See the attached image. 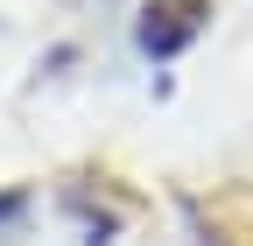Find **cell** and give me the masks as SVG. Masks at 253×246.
I'll return each instance as SVG.
<instances>
[{"mask_svg": "<svg viewBox=\"0 0 253 246\" xmlns=\"http://www.w3.org/2000/svg\"><path fill=\"white\" fill-rule=\"evenodd\" d=\"M211 21V0H148L141 7V49L148 56H176L204 36Z\"/></svg>", "mask_w": 253, "mask_h": 246, "instance_id": "6da1fadb", "label": "cell"}, {"mask_svg": "<svg viewBox=\"0 0 253 246\" xmlns=\"http://www.w3.org/2000/svg\"><path fill=\"white\" fill-rule=\"evenodd\" d=\"M211 246H253V190H218L197 204Z\"/></svg>", "mask_w": 253, "mask_h": 246, "instance_id": "7a4b0ae2", "label": "cell"}]
</instances>
